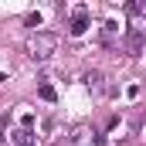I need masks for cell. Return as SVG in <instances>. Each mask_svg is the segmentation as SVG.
Instances as JSON below:
<instances>
[{
	"instance_id": "obj_2",
	"label": "cell",
	"mask_w": 146,
	"mask_h": 146,
	"mask_svg": "<svg viewBox=\"0 0 146 146\" xmlns=\"http://www.w3.org/2000/svg\"><path fill=\"white\" fill-rule=\"evenodd\" d=\"M58 44V37L54 34H41V37H34V44H31V51H34V58H48L44 51H51Z\"/></svg>"
},
{
	"instance_id": "obj_8",
	"label": "cell",
	"mask_w": 146,
	"mask_h": 146,
	"mask_svg": "<svg viewBox=\"0 0 146 146\" xmlns=\"http://www.w3.org/2000/svg\"><path fill=\"white\" fill-rule=\"evenodd\" d=\"M27 27H41V14H31L27 17Z\"/></svg>"
},
{
	"instance_id": "obj_3",
	"label": "cell",
	"mask_w": 146,
	"mask_h": 146,
	"mask_svg": "<svg viewBox=\"0 0 146 146\" xmlns=\"http://www.w3.org/2000/svg\"><path fill=\"white\" fill-rule=\"evenodd\" d=\"M126 44H129L133 51H139V48H143V31H139V27H129V31H126Z\"/></svg>"
},
{
	"instance_id": "obj_6",
	"label": "cell",
	"mask_w": 146,
	"mask_h": 146,
	"mask_svg": "<svg viewBox=\"0 0 146 146\" xmlns=\"http://www.w3.org/2000/svg\"><path fill=\"white\" fill-rule=\"evenodd\" d=\"M115 34H119V24H115V21H106V27H102V37H106V41H112Z\"/></svg>"
},
{
	"instance_id": "obj_5",
	"label": "cell",
	"mask_w": 146,
	"mask_h": 146,
	"mask_svg": "<svg viewBox=\"0 0 146 146\" xmlns=\"http://www.w3.org/2000/svg\"><path fill=\"white\" fill-rule=\"evenodd\" d=\"M31 139H34V133H31V129H21V133H14V143H17V146H31Z\"/></svg>"
},
{
	"instance_id": "obj_7",
	"label": "cell",
	"mask_w": 146,
	"mask_h": 146,
	"mask_svg": "<svg viewBox=\"0 0 146 146\" xmlns=\"http://www.w3.org/2000/svg\"><path fill=\"white\" fill-rule=\"evenodd\" d=\"M21 126H24V129H31V126H34V115H31V112H27V115H21Z\"/></svg>"
},
{
	"instance_id": "obj_1",
	"label": "cell",
	"mask_w": 146,
	"mask_h": 146,
	"mask_svg": "<svg viewBox=\"0 0 146 146\" xmlns=\"http://www.w3.org/2000/svg\"><path fill=\"white\" fill-rule=\"evenodd\" d=\"M85 31H88V7H75V17H72L68 34H72V37H82Z\"/></svg>"
},
{
	"instance_id": "obj_4",
	"label": "cell",
	"mask_w": 146,
	"mask_h": 146,
	"mask_svg": "<svg viewBox=\"0 0 146 146\" xmlns=\"http://www.w3.org/2000/svg\"><path fill=\"white\" fill-rule=\"evenodd\" d=\"M37 95H41L44 102H58V92H54V85H48V82L37 85Z\"/></svg>"
}]
</instances>
